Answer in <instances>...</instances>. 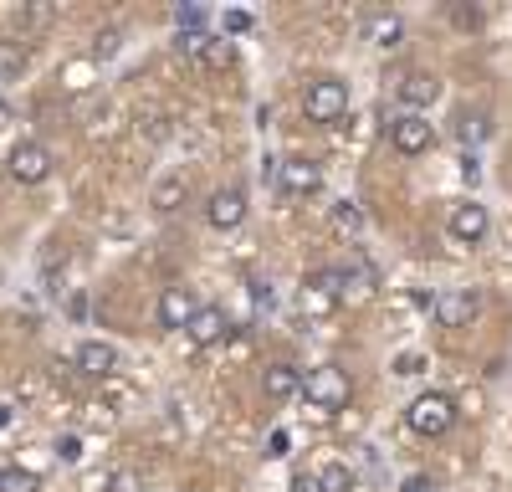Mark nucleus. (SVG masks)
<instances>
[{
    "label": "nucleus",
    "instance_id": "24",
    "mask_svg": "<svg viewBox=\"0 0 512 492\" xmlns=\"http://www.w3.org/2000/svg\"><path fill=\"white\" fill-rule=\"evenodd\" d=\"M103 492H144V477L123 467V472H113V477H108V487H103Z\"/></svg>",
    "mask_w": 512,
    "mask_h": 492
},
{
    "label": "nucleus",
    "instance_id": "18",
    "mask_svg": "<svg viewBox=\"0 0 512 492\" xmlns=\"http://www.w3.org/2000/svg\"><path fill=\"white\" fill-rule=\"evenodd\" d=\"M21 72H26V47L16 36H6V41H0V82H11Z\"/></svg>",
    "mask_w": 512,
    "mask_h": 492
},
{
    "label": "nucleus",
    "instance_id": "9",
    "mask_svg": "<svg viewBox=\"0 0 512 492\" xmlns=\"http://www.w3.org/2000/svg\"><path fill=\"white\" fill-rule=\"evenodd\" d=\"M185 334H190L195 349H210V344H221V339L231 334V318H226V308H216V303H200L195 318L185 323Z\"/></svg>",
    "mask_w": 512,
    "mask_h": 492
},
{
    "label": "nucleus",
    "instance_id": "6",
    "mask_svg": "<svg viewBox=\"0 0 512 492\" xmlns=\"http://www.w3.org/2000/svg\"><path fill=\"white\" fill-rule=\"evenodd\" d=\"M390 144H395L400 154H425V149L436 144L431 118H425V113H395V118H390Z\"/></svg>",
    "mask_w": 512,
    "mask_h": 492
},
{
    "label": "nucleus",
    "instance_id": "19",
    "mask_svg": "<svg viewBox=\"0 0 512 492\" xmlns=\"http://www.w3.org/2000/svg\"><path fill=\"white\" fill-rule=\"evenodd\" d=\"M0 492H41V477L26 467H6L0 472Z\"/></svg>",
    "mask_w": 512,
    "mask_h": 492
},
{
    "label": "nucleus",
    "instance_id": "26",
    "mask_svg": "<svg viewBox=\"0 0 512 492\" xmlns=\"http://www.w3.org/2000/svg\"><path fill=\"white\" fill-rule=\"evenodd\" d=\"M400 492H441V482H436V477H425V472H415V477H405Z\"/></svg>",
    "mask_w": 512,
    "mask_h": 492
},
{
    "label": "nucleus",
    "instance_id": "7",
    "mask_svg": "<svg viewBox=\"0 0 512 492\" xmlns=\"http://www.w3.org/2000/svg\"><path fill=\"white\" fill-rule=\"evenodd\" d=\"M395 93H400L405 113H420V108H431V103L441 98V82H436V72H425V67H410V72H400Z\"/></svg>",
    "mask_w": 512,
    "mask_h": 492
},
{
    "label": "nucleus",
    "instance_id": "4",
    "mask_svg": "<svg viewBox=\"0 0 512 492\" xmlns=\"http://www.w3.org/2000/svg\"><path fill=\"white\" fill-rule=\"evenodd\" d=\"M431 313H436L441 328H466L482 313V293L477 287H441V293L431 298Z\"/></svg>",
    "mask_w": 512,
    "mask_h": 492
},
{
    "label": "nucleus",
    "instance_id": "22",
    "mask_svg": "<svg viewBox=\"0 0 512 492\" xmlns=\"http://www.w3.org/2000/svg\"><path fill=\"white\" fill-rule=\"evenodd\" d=\"M354 487V472L349 467H323L318 472V492H349Z\"/></svg>",
    "mask_w": 512,
    "mask_h": 492
},
{
    "label": "nucleus",
    "instance_id": "3",
    "mask_svg": "<svg viewBox=\"0 0 512 492\" xmlns=\"http://www.w3.org/2000/svg\"><path fill=\"white\" fill-rule=\"evenodd\" d=\"M303 113H308L313 123H338V118L349 113V82H338V77H318V82H308Z\"/></svg>",
    "mask_w": 512,
    "mask_h": 492
},
{
    "label": "nucleus",
    "instance_id": "30",
    "mask_svg": "<svg viewBox=\"0 0 512 492\" xmlns=\"http://www.w3.org/2000/svg\"><path fill=\"white\" fill-rule=\"evenodd\" d=\"M303 308H308V313H328L333 303H328L323 293H313V287H303Z\"/></svg>",
    "mask_w": 512,
    "mask_h": 492
},
{
    "label": "nucleus",
    "instance_id": "29",
    "mask_svg": "<svg viewBox=\"0 0 512 492\" xmlns=\"http://www.w3.org/2000/svg\"><path fill=\"white\" fill-rule=\"evenodd\" d=\"M113 52H118V31H103V36H98V47H93V57L103 62V57H113Z\"/></svg>",
    "mask_w": 512,
    "mask_h": 492
},
{
    "label": "nucleus",
    "instance_id": "31",
    "mask_svg": "<svg viewBox=\"0 0 512 492\" xmlns=\"http://www.w3.org/2000/svg\"><path fill=\"white\" fill-rule=\"evenodd\" d=\"M395 375H420V354H400V364H395Z\"/></svg>",
    "mask_w": 512,
    "mask_h": 492
},
{
    "label": "nucleus",
    "instance_id": "2",
    "mask_svg": "<svg viewBox=\"0 0 512 492\" xmlns=\"http://www.w3.org/2000/svg\"><path fill=\"white\" fill-rule=\"evenodd\" d=\"M405 426H410L415 436H446V431L456 426V400H451V395H441V390L415 395V400H410V410H405Z\"/></svg>",
    "mask_w": 512,
    "mask_h": 492
},
{
    "label": "nucleus",
    "instance_id": "27",
    "mask_svg": "<svg viewBox=\"0 0 512 492\" xmlns=\"http://www.w3.org/2000/svg\"><path fill=\"white\" fill-rule=\"evenodd\" d=\"M57 457H62V462H77V457H82V441H77V436H57Z\"/></svg>",
    "mask_w": 512,
    "mask_h": 492
},
{
    "label": "nucleus",
    "instance_id": "32",
    "mask_svg": "<svg viewBox=\"0 0 512 492\" xmlns=\"http://www.w3.org/2000/svg\"><path fill=\"white\" fill-rule=\"evenodd\" d=\"M226 31H251V16L246 11H226Z\"/></svg>",
    "mask_w": 512,
    "mask_h": 492
},
{
    "label": "nucleus",
    "instance_id": "28",
    "mask_svg": "<svg viewBox=\"0 0 512 492\" xmlns=\"http://www.w3.org/2000/svg\"><path fill=\"white\" fill-rule=\"evenodd\" d=\"M451 16H456V26H466V31H477V26H482V11H477V6H472V11H466V6H456Z\"/></svg>",
    "mask_w": 512,
    "mask_h": 492
},
{
    "label": "nucleus",
    "instance_id": "12",
    "mask_svg": "<svg viewBox=\"0 0 512 492\" xmlns=\"http://www.w3.org/2000/svg\"><path fill=\"white\" fill-rule=\"evenodd\" d=\"M195 308H200L195 287H185V282L164 287V293H159V328H185L195 318Z\"/></svg>",
    "mask_w": 512,
    "mask_h": 492
},
{
    "label": "nucleus",
    "instance_id": "17",
    "mask_svg": "<svg viewBox=\"0 0 512 492\" xmlns=\"http://www.w3.org/2000/svg\"><path fill=\"white\" fill-rule=\"evenodd\" d=\"M400 36H405V21H400V16H390V11L369 16V41H374L379 52H395V47H400Z\"/></svg>",
    "mask_w": 512,
    "mask_h": 492
},
{
    "label": "nucleus",
    "instance_id": "8",
    "mask_svg": "<svg viewBox=\"0 0 512 492\" xmlns=\"http://www.w3.org/2000/svg\"><path fill=\"white\" fill-rule=\"evenodd\" d=\"M277 190L282 195H318L323 190V164L318 159H287V164H277Z\"/></svg>",
    "mask_w": 512,
    "mask_h": 492
},
{
    "label": "nucleus",
    "instance_id": "34",
    "mask_svg": "<svg viewBox=\"0 0 512 492\" xmlns=\"http://www.w3.org/2000/svg\"><path fill=\"white\" fill-rule=\"evenodd\" d=\"M267 457H287V431H272V451Z\"/></svg>",
    "mask_w": 512,
    "mask_h": 492
},
{
    "label": "nucleus",
    "instance_id": "23",
    "mask_svg": "<svg viewBox=\"0 0 512 492\" xmlns=\"http://www.w3.org/2000/svg\"><path fill=\"white\" fill-rule=\"evenodd\" d=\"M175 26H180V36L205 31V11H200V6H175Z\"/></svg>",
    "mask_w": 512,
    "mask_h": 492
},
{
    "label": "nucleus",
    "instance_id": "10",
    "mask_svg": "<svg viewBox=\"0 0 512 492\" xmlns=\"http://www.w3.org/2000/svg\"><path fill=\"white\" fill-rule=\"evenodd\" d=\"M205 221L216 226V231H236L246 221V190L241 185L216 190V195H210V205H205Z\"/></svg>",
    "mask_w": 512,
    "mask_h": 492
},
{
    "label": "nucleus",
    "instance_id": "13",
    "mask_svg": "<svg viewBox=\"0 0 512 492\" xmlns=\"http://www.w3.org/2000/svg\"><path fill=\"white\" fill-rule=\"evenodd\" d=\"M72 364H77V375H88V380H108L113 369H118V349L103 344V339H82L77 354H72Z\"/></svg>",
    "mask_w": 512,
    "mask_h": 492
},
{
    "label": "nucleus",
    "instance_id": "11",
    "mask_svg": "<svg viewBox=\"0 0 512 492\" xmlns=\"http://www.w3.org/2000/svg\"><path fill=\"white\" fill-rule=\"evenodd\" d=\"M180 52L190 57V62H200V67H226L236 52H231V41L226 36H210V31H190V36H180Z\"/></svg>",
    "mask_w": 512,
    "mask_h": 492
},
{
    "label": "nucleus",
    "instance_id": "25",
    "mask_svg": "<svg viewBox=\"0 0 512 492\" xmlns=\"http://www.w3.org/2000/svg\"><path fill=\"white\" fill-rule=\"evenodd\" d=\"M333 226H338V231H359V226H364L359 205H349V200H344V205H338V211H333Z\"/></svg>",
    "mask_w": 512,
    "mask_h": 492
},
{
    "label": "nucleus",
    "instance_id": "33",
    "mask_svg": "<svg viewBox=\"0 0 512 492\" xmlns=\"http://www.w3.org/2000/svg\"><path fill=\"white\" fill-rule=\"evenodd\" d=\"M292 492H318V477H313V472H297V477H292Z\"/></svg>",
    "mask_w": 512,
    "mask_h": 492
},
{
    "label": "nucleus",
    "instance_id": "15",
    "mask_svg": "<svg viewBox=\"0 0 512 492\" xmlns=\"http://www.w3.org/2000/svg\"><path fill=\"white\" fill-rule=\"evenodd\" d=\"M262 390H267V400H292L297 390H303V369L297 364H267Z\"/></svg>",
    "mask_w": 512,
    "mask_h": 492
},
{
    "label": "nucleus",
    "instance_id": "20",
    "mask_svg": "<svg viewBox=\"0 0 512 492\" xmlns=\"http://www.w3.org/2000/svg\"><path fill=\"white\" fill-rule=\"evenodd\" d=\"M185 195V175H169L154 185V211H175V200Z\"/></svg>",
    "mask_w": 512,
    "mask_h": 492
},
{
    "label": "nucleus",
    "instance_id": "16",
    "mask_svg": "<svg viewBox=\"0 0 512 492\" xmlns=\"http://www.w3.org/2000/svg\"><path fill=\"white\" fill-rule=\"evenodd\" d=\"M303 287H313V293H323L328 303H338V298H349V287H354V277L344 272V267H318Z\"/></svg>",
    "mask_w": 512,
    "mask_h": 492
},
{
    "label": "nucleus",
    "instance_id": "5",
    "mask_svg": "<svg viewBox=\"0 0 512 492\" xmlns=\"http://www.w3.org/2000/svg\"><path fill=\"white\" fill-rule=\"evenodd\" d=\"M11 180L16 185H41V180H52V154H47V144H36V139H21L16 149H11Z\"/></svg>",
    "mask_w": 512,
    "mask_h": 492
},
{
    "label": "nucleus",
    "instance_id": "1",
    "mask_svg": "<svg viewBox=\"0 0 512 492\" xmlns=\"http://www.w3.org/2000/svg\"><path fill=\"white\" fill-rule=\"evenodd\" d=\"M297 395H308V405H318V410H349L354 385H349V375L338 364H318L313 375H303V390Z\"/></svg>",
    "mask_w": 512,
    "mask_h": 492
},
{
    "label": "nucleus",
    "instance_id": "21",
    "mask_svg": "<svg viewBox=\"0 0 512 492\" xmlns=\"http://www.w3.org/2000/svg\"><path fill=\"white\" fill-rule=\"evenodd\" d=\"M487 129H492V123H487V113H461V144H482L487 139Z\"/></svg>",
    "mask_w": 512,
    "mask_h": 492
},
{
    "label": "nucleus",
    "instance_id": "14",
    "mask_svg": "<svg viewBox=\"0 0 512 492\" xmlns=\"http://www.w3.org/2000/svg\"><path fill=\"white\" fill-rule=\"evenodd\" d=\"M487 231H492L487 205L466 200V205H456V211H451V236H456L461 246H477V241H487Z\"/></svg>",
    "mask_w": 512,
    "mask_h": 492
}]
</instances>
